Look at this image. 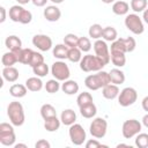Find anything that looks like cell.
Masks as SVG:
<instances>
[{"label": "cell", "instance_id": "ee69618b", "mask_svg": "<svg viewBox=\"0 0 148 148\" xmlns=\"http://www.w3.org/2000/svg\"><path fill=\"white\" fill-rule=\"evenodd\" d=\"M31 20H32V14H31V12L28 10V9H24L23 13H22L20 23H22V24H28V23L31 22Z\"/></svg>", "mask_w": 148, "mask_h": 148}, {"label": "cell", "instance_id": "9a60e30c", "mask_svg": "<svg viewBox=\"0 0 148 148\" xmlns=\"http://www.w3.org/2000/svg\"><path fill=\"white\" fill-rule=\"evenodd\" d=\"M79 89H80V87H79L77 82L74 80H66L61 84V90L66 95H75L79 92Z\"/></svg>", "mask_w": 148, "mask_h": 148}, {"label": "cell", "instance_id": "9c48e42d", "mask_svg": "<svg viewBox=\"0 0 148 148\" xmlns=\"http://www.w3.org/2000/svg\"><path fill=\"white\" fill-rule=\"evenodd\" d=\"M68 135H69L71 142L75 146L83 145V142L87 139V134H86V131L83 130V127L80 124H75V123L69 126Z\"/></svg>", "mask_w": 148, "mask_h": 148}, {"label": "cell", "instance_id": "e0dca14e", "mask_svg": "<svg viewBox=\"0 0 148 148\" xmlns=\"http://www.w3.org/2000/svg\"><path fill=\"white\" fill-rule=\"evenodd\" d=\"M68 51H69V47L66 44H57L56 46H53L52 53H53L54 58H57L59 60H64V59H67Z\"/></svg>", "mask_w": 148, "mask_h": 148}, {"label": "cell", "instance_id": "ac0fdd59", "mask_svg": "<svg viewBox=\"0 0 148 148\" xmlns=\"http://www.w3.org/2000/svg\"><path fill=\"white\" fill-rule=\"evenodd\" d=\"M109 74H110L111 83L119 86V84H121V83L125 82V73H124L121 69H119L118 67H117V68H112V69L109 72Z\"/></svg>", "mask_w": 148, "mask_h": 148}, {"label": "cell", "instance_id": "db71d44e", "mask_svg": "<svg viewBox=\"0 0 148 148\" xmlns=\"http://www.w3.org/2000/svg\"><path fill=\"white\" fill-rule=\"evenodd\" d=\"M17 2H18V5H25V3H28V2H30L31 0H16Z\"/></svg>", "mask_w": 148, "mask_h": 148}, {"label": "cell", "instance_id": "f6af8a7d", "mask_svg": "<svg viewBox=\"0 0 148 148\" xmlns=\"http://www.w3.org/2000/svg\"><path fill=\"white\" fill-rule=\"evenodd\" d=\"M98 147H108V146L102 145L97 139H90L86 142V148H98Z\"/></svg>", "mask_w": 148, "mask_h": 148}, {"label": "cell", "instance_id": "603a6c76", "mask_svg": "<svg viewBox=\"0 0 148 148\" xmlns=\"http://www.w3.org/2000/svg\"><path fill=\"white\" fill-rule=\"evenodd\" d=\"M25 8L22 7V5H14L9 8V12H8V15H9V18L13 21V22H20L21 21V16H22V13Z\"/></svg>", "mask_w": 148, "mask_h": 148}, {"label": "cell", "instance_id": "7bdbcfd3", "mask_svg": "<svg viewBox=\"0 0 148 148\" xmlns=\"http://www.w3.org/2000/svg\"><path fill=\"white\" fill-rule=\"evenodd\" d=\"M124 42H125V46H126V51L127 52H133L135 50V46H136V42L133 37H127V38H124Z\"/></svg>", "mask_w": 148, "mask_h": 148}, {"label": "cell", "instance_id": "c3c4849f", "mask_svg": "<svg viewBox=\"0 0 148 148\" xmlns=\"http://www.w3.org/2000/svg\"><path fill=\"white\" fill-rule=\"evenodd\" d=\"M6 21V9L5 7H0V23H3Z\"/></svg>", "mask_w": 148, "mask_h": 148}, {"label": "cell", "instance_id": "5b68a950", "mask_svg": "<svg viewBox=\"0 0 148 148\" xmlns=\"http://www.w3.org/2000/svg\"><path fill=\"white\" fill-rule=\"evenodd\" d=\"M51 74L58 81H66V80L69 79L71 71H69V67L67 66V64L65 61L58 60V61H54L52 64V66H51Z\"/></svg>", "mask_w": 148, "mask_h": 148}, {"label": "cell", "instance_id": "11a10c76", "mask_svg": "<svg viewBox=\"0 0 148 148\" xmlns=\"http://www.w3.org/2000/svg\"><path fill=\"white\" fill-rule=\"evenodd\" d=\"M14 147H15V148H21V147H22V148H27V145H24V143H17V145H15Z\"/></svg>", "mask_w": 148, "mask_h": 148}, {"label": "cell", "instance_id": "bcb514c9", "mask_svg": "<svg viewBox=\"0 0 148 148\" xmlns=\"http://www.w3.org/2000/svg\"><path fill=\"white\" fill-rule=\"evenodd\" d=\"M9 132H14V127L13 124H8V123H1L0 124V133H9Z\"/></svg>", "mask_w": 148, "mask_h": 148}, {"label": "cell", "instance_id": "ba28073f", "mask_svg": "<svg viewBox=\"0 0 148 148\" xmlns=\"http://www.w3.org/2000/svg\"><path fill=\"white\" fill-rule=\"evenodd\" d=\"M141 128H142V124L139 120L128 119V120L124 121L123 127H121V133L125 139H131V138L135 136L136 134H139L141 132Z\"/></svg>", "mask_w": 148, "mask_h": 148}, {"label": "cell", "instance_id": "681fc988", "mask_svg": "<svg viewBox=\"0 0 148 148\" xmlns=\"http://www.w3.org/2000/svg\"><path fill=\"white\" fill-rule=\"evenodd\" d=\"M47 1H49V0H31V2H32L35 6H37V7H43V6H45Z\"/></svg>", "mask_w": 148, "mask_h": 148}, {"label": "cell", "instance_id": "ffe728a7", "mask_svg": "<svg viewBox=\"0 0 148 148\" xmlns=\"http://www.w3.org/2000/svg\"><path fill=\"white\" fill-rule=\"evenodd\" d=\"M18 71L14 66L3 67L2 69V77L8 82H15L18 79Z\"/></svg>", "mask_w": 148, "mask_h": 148}, {"label": "cell", "instance_id": "60d3db41", "mask_svg": "<svg viewBox=\"0 0 148 148\" xmlns=\"http://www.w3.org/2000/svg\"><path fill=\"white\" fill-rule=\"evenodd\" d=\"M79 37L74 34H67L64 37V44H66L68 47H77Z\"/></svg>", "mask_w": 148, "mask_h": 148}, {"label": "cell", "instance_id": "4316f807", "mask_svg": "<svg viewBox=\"0 0 148 148\" xmlns=\"http://www.w3.org/2000/svg\"><path fill=\"white\" fill-rule=\"evenodd\" d=\"M60 124H61V120L56 117H52V118H49V119H45V123H44V128L47 131V132H56L59 130L60 127Z\"/></svg>", "mask_w": 148, "mask_h": 148}, {"label": "cell", "instance_id": "f546056e", "mask_svg": "<svg viewBox=\"0 0 148 148\" xmlns=\"http://www.w3.org/2000/svg\"><path fill=\"white\" fill-rule=\"evenodd\" d=\"M111 54V62L116 66V67H124L126 64V57L125 53L121 52H112Z\"/></svg>", "mask_w": 148, "mask_h": 148}, {"label": "cell", "instance_id": "6da1fadb", "mask_svg": "<svg viewBox=\"0 0 148 148\" xmlns=\"http://www.w3.org/2000/svg\"><path fill=\"white\" fill-rule=\"evenodd\" d=\"M111 83L110 74L105 71H98L96 74H90L84 79V84L90 90H98Z\"/></svg>", "mask_w": 148, "mask_h": 148}, {"label": "cell", "instance_id": "277c9868", "mask_svg": "<svg viewBox=\"0 0 148 148\" xmlns=\"http://www.w3.org/2000/svg\"><path fill=\"white\" fill-rule=\"evenodd\" d=\"M125 27L131 32H133L134 35H141L143 32V30H145V25H143V22H142L141 17L135 13L126 15V17H125Z\"/></svg>", "mask_w": 148, "mask_h": 148}, {"label": "cell", "instance_id": "4dcf8cb0", "mask_svg": "<svg viewBox=\"0 0 148 148\" xmlns=\"http://www.w3.org/2000/svg\"><path fill=\"white\" fill-rule=\"evenodd\" d=\"M112 52H121V53H126V46H125V42L124 38H117L114 42L111 43L110 46V53Z\"/></svg>", "mask_w": 148, "mask_h": 148}, {"label": "cell", "instance_id": "6f0895ef", "mask_svg": "<svg viewBox=\"0 0 148 148\" xmlns=\"http://www.w3.org/2000/svg\"><path fill=\"white\" fill-rule=\"evenodd\" d=\"M102 2H104V3H112V2H114V0H102Z\"/></svg>", "mask_w": 148, "mask_h": 148}, {"label": "cell", "instance_id": "8992f818", "mask_svg": "<svg viewBox=\"0 0 148 148\" xmlns=\"http://www.w3.org/2000/svg\"><path fill=\"white\" fill-rule=\"evenodd\" d=\"M106 131H108V121L104 119V118H101V117H97L95 118L90 126H89V132L90 134L96 138V139H102L105 136L106 134Z\"/></svg>", "mask_w": 148, "mask_h": 148}, {"label": "cell", "instance_id": "8d00e7d4", "mask_svg": "<svg viewBox=\"0 0 148 148\" xmlns=\"http://www.w3.org/2000/svg\"><path fill=\"white\" fill-rule=\"evenodd\" d=\"M130 6L135 13H141L147 8V0H131Z\"/></svg>", "mask_w": 148, "mask_h": 148}, {"label": "cell", "instance_id": "7dc6e473", "mask_svg": "<svg viewBox=\"0 0 148 148\" xmlns=\"http://www.w3.org/2000/svg\"><path fill=\"white\" fill-rule=\"evenodd\" d=\"M35 147H36V148H50L51 145H50L49 141L42 139V140H38V141L35 143Z\"/></svg>", "mask_w": 148, "mask_h": 148}, {"label": "cell", "instance_id": "30bf717a", "mask_svg": "<svg viewBox=\"0 0 148 148\" xmlns=\"http://www.w3.org/2000/svg\"><path fill=\"white\" fill-rule=\"evenodd\" d=\"M92 46H94L95 54L108 65L111 60V54H110V49H109L106 42L102 40V39H96Z\"/></svg>", "mask_w": 148, "mask_h": 148}, {"label": "cell", "instance_id": "4fadbf2b", "mask_svg": "<svg viewBox=\"0 0 148 148\" xmlns=\"http://www.w3.org/2000/svg\"><path fill=\"white\" fill-rule=\"evenodd\" d=\"M5 44H6V47L9 51H13L15 53H17L22 49V42H21V39L17 36H15V35L8 36L6 38V40H5Z\"/></svg>", "mask_w": 148, "mask_h": 148}, {"label": "cell", "instance_id": "52a82bcc", "mask_svg": "<svg viewBox=\"0 0 148 148\" xmlns=\"http://www.w3.org/2000/svg\"><path fill=\"white\" fill-rule=\"evenodd\" d=\"M136 99H138V92L132 87L124 88L118 95V103H119V105H121L124 108L133 105L136 102Z\"/></svg>", "mask_w": 148, "mask_h": 148}, {"label": "cell", "instance_id": "836d02e7", "mask_svg": "<svg viewBox=\"0 0 148 148\" xmlns=\"http://www.w3.org/2000/svg\"><path fill=\"white\" fill-rule=\"evenodd\" d=\"M67 59L71 62H80L82 59V51L79 47H69Z\"/></svg>", "mask_w": 148, "mask_h": 148}, {"label": "cell", "instance_id": "816d5d0a", "mask_svg": "<svg viewBox=\"0 0 148 148\" xmlns=\"http://www.w3.org/2000/svg\"><path fill=\"white\" fill-rule=\"evenodd\" d=\"M141 121H142V125L148 128V112L142 117V120H141Z\"/></svg>", "mask_w": 148, "mask_h": 148}, {"label": "cell", "instance_id": "f1b7e54d", "mask_svg": "<svg viewBox=\"0 0 148 148\" xmlns=\"http://www.w3.org/2000/svg\"><path fill=\"white\" fill-rule=\"evenodd\" d=\"M118 37L117 30L113 27H105L103 28V34H102V38L105 42H114Z\"/></svg>", "mask_w": 148, "mask_h": 148}, {"label": "cell", "instance_id": "2e32d148", "mask_svg": "<svg viewBox=\"0 0 148 148\" xmlns=\"http://www.w3.org/2000/svg\"><path fill=\"white\" fill-rule=\"evenodd\" d=\"M60 120H61V124L66 125V126H71L75 123L76 120V113L74 112V110L72 109H66L61 112L60 114Z\"/></svg>", "mask_w": 148, "mask_h": 148}, {"label": "cell", "instance_id": "f35d334b", "mask_svg": "<svg viewBox=\"0 0 148 148\" xmlns=\"http://www.w3.org/2000/svg\"><path fill=\"white\" fill-rule=\"evenodd\" d=\"M135 146L139 148H148V134L139 133L135 135Z\"/></svg>", "mask_w": 148, "mask_h": 148}, {"label": "cell", "instance_id": "8fae6325", "mask_svg": "<svg viewBox=\"0 0 148 148\" xmlns=\"http://www.w3.org/2000/svg\"><path fill=\"white\" fill-rule=\"evenodd\" d=\"M32 44L39 51H43V52L49 51V50L52 49V39H51V37H49L47 35H43V34L35 35L32 37Z\"/></svg>", "mask_w": 148, "mask_h": 148}, {"label": "cell", "instance_id": "680465c9", "mask_svg": "<svg viewBox=\"0 0 148 148\" xmlns=\"http://www.w3.org/2000/svg\"><path fill=\"white\" fill-rule=\"evenodd\" d=\"M117 147L119 148V147H131V146H128V145H124V143H119V145H117Z\"/></svg>", "mask_w": 148, "mask_h": 148}, {"label": "cell", "instance_id": "3957f363", "mask_svg": "<svg viewBox=\"0 0 148 148\" xmlns=\"http://www.w3.org/2000/svg\"><path fill=\"white\" fill-rule=\"evenodd\" d=\"M105 65L106 64L101 58H98L96 54L95 56H92V54H86V56L82 57V59L80 61V68H81V71H83L86 73L102 71Z\"/></svg>", "mask_w": 148, "mask_h": 148}, {"label": "cell", "instance_id": "f5cc1de1", "mask_svg": "<svg viewBox=\"0 0 148 148\" xmlns=\"http://www.w3.org/2000/svg\"><path fill=\"white\" fill-rule=\"evenodd\" d=\"M142 18H143V21L148 24V8H146L145 10H143V15H142Z\"/></svg>", "mask_w": 148, "mask_h": 148}, {"label": "cell", "instance_id": "d6986e66", "mask_svg": "<svg viewBox=\"0 0 148 148\" xmlns=\"http://www.w3.org/2000/svg\"><path fill=\"white\" fill-rule=\"evenodd\" d=\"M25 86H27L28 90H30V91H35V92L42 90V88L44 87V84H43V82H42V80H40L39 76H32V77L27 79V81H25Z\"/></svg>", "mask_w": 148, "mask_h": 148}, {"label": "cell", "instance_id": "d6a6232c", "mask_svg": "<svg viewBox=\"0 0 148 148\" xmlns=\"http://www.w3.org/2000/svg\"><path fill=\"white\" fill-rule=\"evenodd\" d=\"M76 103H77L79 108H81L83 105H87V104H90V103H94L91 94L90 92H87V91L80 92L79 96H77V98H76Z\"/></svg>", "mask_w": 148, "mask_h": 148}, {"label": "cell", "instance_id": "44dd1931", "mask_svg": "<svg viewBox=\"0 0 148 148\" xmlns=\"http://www.w3.org/2000/svg\"><path fill=\"white\" fill-rule=\"evenodd\" d=\"M28 92V88L24 84H20V83H15L9 88V94L15 97V98H21L24 97Z\"/></svg>", "mask_w": 148, "mask_h": 148}, {"label": "cell", "instance_id": "7402d4cb", "mask_svg": "<svg viewBox=\"0 0 148 148\" xmlns=\"http://www.w3.org/2000/svg\"><path fill=\"white\" fill-rule=\"evenodd\" d=\"M130 10V5L126 1H114L112 5V12L116 15H126Z\"/></svg>", "mask_w": 148, "mask_h": 148}, {"label": "cell", "instance_id": "7c38bea8", "mask_svg": "<svg viewBox=\"0 0 148 148\" xmlns=\"http://www.w3.org/2000/svg\"><path fill=\"white\" fill-rule=\"evenodd\" d=\"M43 14H44V17L46 18V21H49V22H57L61 16V12L56 5L46 6Z\"/></svg>", "mask_w": 148, "mask_h": 148}, {"label": "cell", "instance_id": "74e56055", "mask_svg": "<svg viewBox=\"0 0 148 148\" xmlns=\"http://www.w3.org/2000/svg\"><path fill=\"white\" fill-rule=\"evenodd\" d=\"M32 71H34V74L36 76H39V77H44L49 74V66L43 62V64H39L35 67H32Z\"/></svg>", "mask_w": 148, "mask_h": 148}, {"label": "cell", "instance_id": "1f68e13d", "mask_svg": "<svg viewBox=\"0 0 148 148\" xmlns=\"http://www.w3.org/2000/svg\"><path fill=\"white\" fill-rule=\"evenodd\" d=\"M16 140L15 132H9V133H0V142L3 146H14Z\"/></svg>", "mask_w": 148, "mask_h": 148}, {"label": "cell", "instance_id": "9f6ffc18", "mask_svg": "<svg viewBox=\"0 0 148 148\" xmlns=\"http://www.w3.org/2000/svg\"><path fill=\"white\" fill-rule=\"evenodd\" d=\"M50 1H52L53 3H56V5H58V3H61V2H64L65 0H50Z\"/></svg>", "mask_w": 148, "mask_h": 148}, {"label": "cell", "instance_id": "d4e9b609", "mask_svg": "<svg viewBox=\"0 0 148 148\" xmlns=\"http://www.w3.org/2000/svg\"><path fill=\"white\" fill-rule=\"evenodd\" d=\"M18 61L17 59V54L13 51H9V52H6L2 54V58H1V62L3 65V67H9V66H13L15 65L16 62Z\"/></svg>", "mask_w": 148, "mask_h": 148}, {"label": "cell", "instance_id": "484cf974", "mask_svg": "<svg viewBox=\"0 0 148 148\" xmlns=\"http://www.w3.org/2000/svg\"><path fill=\"white\" fill-rule=\"evenodd\" d=\"M32 53L34 51L31 49H21L16 54H17V59H18V62L23 64V65H29L30 62V59L32 57Z\"/></svg>", "mask_w": 148, "mask_h": 148}, {"label": "cell", "instance_id": "83f0119b", "mask_svg": "<svg viewBox=\"0 0 148 148\" xmlns=\"http://www.w3.org/2000/svg\"><path fill=\"white\" fill-rule=\"evenodd\" d=\"M40 116H42V118L45 120V119L56 117V116H57V111H56V109H54L53 105L46 103V104H43L42 108H40Z\"/></svg>", "mask_w": 148, "mask_h": 148}, {"label": "cell", "instance_id": "f907efd6", "mask_svg": "<svg viewBox=\"0 0 148 148\" xmlns=\"http://www.w3.org/2000/svg\"><path fill=\"white\" fill-rule=\"evenodd\" d=\"M141 105H142V109H143L145 111H147V112H148V96H146V97L142 99Z\"/></svg>", "mask_w": 148, "mask_h": 148}, {"label": "cell", "instance_id": "b9f144b4", "mask_svg": "<svg viewBox=\"0 0 148 148\" xmlns=\"http://www.w3.org/2000/svg\"><path fill=\"white\" fill-rule=\"evenodd\" d=\"M43 62H44V57H43V54L39 53V52H35V51H34L32 57H31L30 62H29V66H30V67H35V66H37V65H39V64H43Z\"/></svg>", "mask_w": 148, "mask_h": 148}, {"label": "cell", "instance_id": "7a4b0ae2", "mask_svg": "<svg viewBox=\"0 0 148 148\" xmlns=\"http://www.w3.org/2000/svg\"><path fill=\"white\" fill-rule=\"evenodd\" d=\"M7 116L14 126H22L24 124V110L20 102H10L7 106Z\"/></svg>", "mask_w": 148, "mask_h": 148}, {"label": "cell", "instance_id": "cb8c5ba5", "mask_svg": "<svg viewBox=\"0 0 148 148\" xmlns=\"http://www.w3.org/2000/svg\"><path fill=\"white\" fill-rule=\"evenodd\" d=\"M80 113H81V116H82L83 118L89 119V118H92V117L96 116V113H97V108H96V105H95L94 103H90V104H87V105L81 106V108H80Z\"/></svg>", "mask_w": 148, "mask_h": 148}, {"label": "cell", "instance_id": "d590c367", "mask_svg": "<svg viewBox=\"0 0 148 148\" xmlns=\"http://www.w3.org/2000/svg\"><path fill=\"white\" fill-rule=\"evenodd\" d=\"M44 88L49 94H56L61 88V86L57 79H51L44 84Z\"/></svg>", "mask_w": 148, "mask_h": 148}, {"label": "cell", "instance_id": "ab89813d", "mask_svg": "<svg viewBox=\"0 0 148 148\" xmlns=\"http://www.w3.org/2000/svg\"><path fill=\"white\" fill-rule=\"evenodd\" d=\"M77 47L82 52H89L90 49H91V42H90V39L88 37H79Z\"/></svg>", "mask_w": 148, "mask_h": 148}, {"label": "cell", "instance_id": "e575fe53", "mask_svg": "<svg viewBox=\"0 0 148 148\" xmlns=\"http://www.w3.org/2000/svg\"><path fill=\"white\" fill-rule=\"evenodd\" d=\"M88 34H89V37L90 38H92V39H99L102 37V34H103V28H102L101 24L95 23V24L90 25Z\"/></svg>", "mask_w": 148, "mask_h": 148}, {"label": "cell", "instance_id": "5bb4252c", "mask_svg": "<svg viewBox=\"0 0 148 148\" xmlns=\"http://www.w3.org/2000/svg\"><path fill=\"white\" fill-rule=\"evenodd\" d=\"M119 92L120 91H119L118 86L113 84V83H109L105 87H103V89H102V95L106 99H114L116 97H118Z\"/></svg>", "mask_w": 148, "mask_h": 148}]
</instances>
